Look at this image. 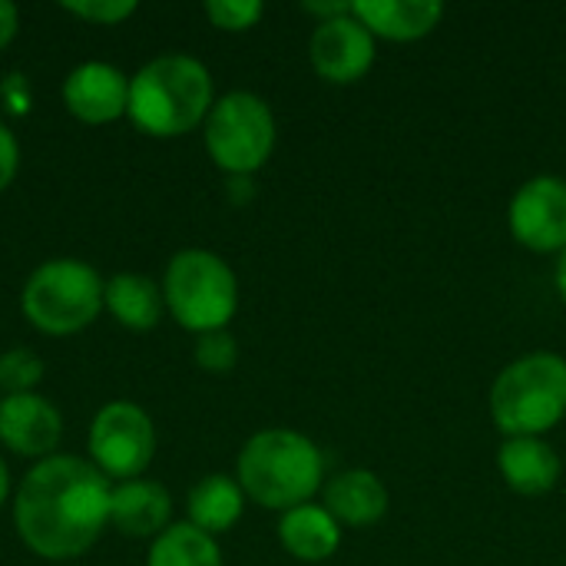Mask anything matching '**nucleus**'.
Returning a JSON list of instances; mask_svg holds the SVG:
<instances>
[{
  "instance_id": "obj_1",
  "label": "nucleus",
  "mask_w": 566,
  "mask_h": 566,
  "mask_svg": "<svg viewBox=\"0 0 566 566\" xmlns=\"http://www.w3.org/2000/svg\"><path fill=\"white\" fill-rule=\"evenodd\" d=\"M109 478L93 461L50 454L17 491V534L36 557H80L96 544L103 524H109Z\"/></svg>"
},
{
  "instance_id": "obj_2",
  "label": "nucleus",
  "mask_w": 566,
  "mask_h": 566,
  "mask_svg": "<svg viewBox=\"0 0 566 566\" xmlns=\"http://www.w3.org/2000/svg\"><path fill=\"white\" fill-rule=\"evenodd\" d=\"M212 76L189 53H163L129 80V119L153 136H182L212 109Z\"/></svg>"
},
{
  "instance_id": "obj_3",
  "label": "nucleus",
  "mask_w": 566,
  "mask_h": 566,
  "mask_svg": "<svg viewBox=\"0 0 566 566\" xmlns=\"http://www.w3.org/2000/svg\"><path fill=\"white\" fill-rule=\"evenodd\" d=\"M239 488L269 511H292L312 501L325 478V458L298 431L269 428L239 451Z\"/></svg>"
},
{
  "instance_id": "obj_4",
  "label": "nucleus",
  "mask_w": 566,
  "mask_h": 566,
  "mask_svg": "<svg viewBox=\"0 0 566 566\" xmlns=\"http://www.w3.org/2000/svg\"><path fill=\"white\" fill-rule=\"evenodd\" d=\"M566 415V358L534 352L507 368L491 385V418L504 438H541Z\"/></svg>"
},
{
  "instance_id": "obj_5",
  "label": "nucleus",
  "mask_w": 566,
  "mask_h": 566,
  "mask_svg": "<svg viewBox=\"0 0 566 566\" xmlns=\"http://www.w3.org/2000/svg\"><path fill=\"white\" fill-rule=\"evenodd\" d=\"M163 298L189 332H222L239 308V282L226 259L209 249H182L166 265Z\"/></svg>"
},
{
  "instance_id": "obj_6",
  "label": "nucleus",
  "mask_w": 566,
  "mask_h": 566,
  "mask_svg": "<svg viewBox=\"0 0 566 566\" xmlns=\"http://www.w3.org/2000/svg\"><path fill=\"white\" fill-rule=\"evenodd\" d=\"M103 279L80 259H50L23 285V315L46 335H73L103 308Z\"/></svg>"
},
{
  "instance_id": "obj_7",
  "label": "nucleus",
  "mask_w": 566,
  "mask_h": 566,
  "mask_svg": "<svg viewBox=\"0 0 566 566\" xmlns=\"http://www.w3.org/2000/svg\"><path fill=\"white\" fill-rule=\"evenodd\" d=\"M206 149L219 169L252 176L275 149V116L269 103L249 90H232L212 103L206 116Z\"/></svg>"
},
{
  "instance_id": "obj_8",
  "label": "nucleus",
  "mask_w": 566,
  "mask_h": 566,
  "mask_svg": "<svg viewBox=\"0 0 566 566\" xmlns=\"http://www.w3.org/2000/svg\"><path fill=\"white\" fill-rule=\"evenodd\" d=\"M156 454V428L133 401H109L90 424V458L106 478L136 481Z\"/></svg>"
},
{
  "instance_id": "obj_9",
  "label": "nucleus",
  "mask_w": 566,
  "mask_h": 566,
  "mask_svg": "<svg viewBox=\"0 0 566 566\" xmlns=\"http://www.w3.org/2000/svg\"><path fill=\"white\" fill-rule=\"evenodd\" d=\"M511 232L531 252H566V182L560 176L527 179L507 212Z\"/></svg>"
},
{
  "instance_id": "obj_10",
  "label": "nucleus",
  "mask_w": 566,
  "mask_h": 566,
  "mask_svg": "<svg viewBox=\"0 0 566 566\" xmlns=\"http://www.w3.org/2000/svg\"><path fill=\"white\" fill-rule=\"evenodd\" d=\"M312 66L328 83H355L375 63V33L352 13L325 20L315 27L312 43Z\"/></svg>"
},
{
  "instance_id": "obj_11",
  "label": "nucleus",
  "mask_w": 566,
  "mask_h": 566,
  "mask_svg": "<svg viewBox=\"0 0 566 566\" xmlns=\"http://www.w3.org/2000/svg\"><path fill=\"white\" fill-rule=\"evenodd\" d=\"M63 438L60 411L36 391L0 398V441L20 458H50Z\"/></svg>"
},
{
  "instance_id": "obj_12",
  "label": "nucleus",
  "mask_w": 566,
  "mask_h": 566,
  "mask_svg": "<svg viewBox=\"0 0 566 566\" xmlns=\"http://www.w3.org/2000/svg\"><path fill=\"white\" fill-rule=\"evenodd\" d=\"M63 103L83 123H109L129 106V80L119 66L86 60L63 80Z\"/></svg>"
},
{
  "instance_id": "obj_13",
  "label": "nucleus",
  "mask_w": 566,
  "mask_h": 566,
  "mask_svg": "<svg viewBox=\"0 0 566 566\" xmlns=\"http://www.w3.org/2000/svg\"><path fill=\"white\" fill-rule=\"evenodd\" d=\"M497 468H501L504 484L524 497L551 494L564 471L560 454L544 438H507L501 444Z\"/></svg>"
},
{
  "instance_id": "obj_14",
  "label": "nucleus",
  "mask_w": 566,
  "mask_h": 566,
  "mask_svg": "<svg viewBox=\"0 0 566 566\" xmlns=\"http://www.w3.org/2000/svg\"><path fill=\"white\" fill-rule=\"evenodd\" d=\"M172 501L156 481H123L109 494V524L126 537H159L169 527Z\"/></svg>"
},
{
  "instance_id": "obj_15",
  "label": "nucleus",
  "mask_w": 566,
  "mask_h": 566,
  "mask_svg": "<svg viewBox=\"0 0 566 566\" xmlns=\"http://www.w3.org/2000/svg\"><path fill=\"white\" fill-rule=\"evenodd\" d=\"M338 524L348 527H371L388 514V488L375 471L352 468L335 474L325 484V504H322Z\"/></svg>"
},
{
  "instance_id": "obj_16",
  "label": "nucleus",
  "mask_w": 566,
  "mask_h": 566,
  "mask_svg": "<svg viewBox=\"0 0 566 566\" xmlns=\"http://www.w3.org/2000/svg\"><path fill=\"white\" fill-rule=\"evenodd\" d=\"M352 10L375 36L395 43L428 36L444 17L438 0H352Z\"/></svg>"
},
{
  "instance_id": "obj_17",
  "label": "nucleus",
  "mask_w": 566,
  "mask_h": 566,
  "mask_svg": "<svg viewBox=\"0 0 566 566\" xmlns=\"http://www.w3.org/2000/svg\"><path fill=\"white\" fill-rule=\"evenodd\" d=\"M279 541L282 547L305 564H322L328 560L338 544H342V524L318 504H302L282 514L279 524Z\"/></svg>"
},
{
  "instance_id": "obj_18",
  "label": "nucleus",
  "mask_w": 566,
  "mask_h": 566,
  "mask_svg": "<svg viewBox=\"0 0 566 566\" xmlns=\"http://www.w3.org/2000/svg\"><path fill=\"white\" fill-rule=\"evenodd\" d=\"M103 302L113 312V318L133 332H146L156 328V322L163 318V289L136 272H119L106 282L103 289Z\"/></svg>"
},
{
  "instance_id": "obj_19",
  "label": "nucleus",
  "mask_w": 566,
  "mask_h": 566,
  "mask_svg": "<svg viewBox=\"0 0 566 566\" xmlns=\"http://www.w3.org/2000/svg\"><path fill=\"white\" fill-rule=\"evenodd\" d=\"M245 507V491L229 474H209L189 491V524L212 534L229 531Z\"/></svg>"
},
{
  "instance_id": "obj_20",
  "label": "nucleus",
  "mask_w": 566,
  "mask_h": 566,
  "mask_svg": "<svg viewBox=\"0 0 566 566\" xmlns=\"http://www.w3.org/2000/svg\"><path fill=\"white\" fill-rule=\"evenodd\" d=\"M146 566H222L216 537L192 524H169L149 547Z\"/></svg>"
},
{
  "instance_id": "obj_21",
  "label": "nucleus",
  "mask_w": 566,
  "mask_h": 566,
  "mask_svg": "<svg viewBox=\"0 0 566 566\" xmlns=\"http://www.w3.org/2000/svg\"><path fill=\"white\" fill-rule=\"evenodd\" d=\"M43 378V361L30 348H10L0 355V388L7 395L33 391V385Z\"/></svg>"
},
{
  "instance_id": "obj_22",
  "label": "nucleus",
  "mask_w": 566,
  "mask_h": 566,
  "mask_svg": "<svg viewBox=\"0 0 566 566\" xmlns=\"http://www.w3.org/2000/svg\"><path fill=\"white\" fill-rule=\"evenodd\" d=\"M196 361L202 371H212V375H226L235 368L239 361V345L235 338L222 328V332H206L199 335L196 342Z\"/></svg>"
},
{
  "instance_id": "obj_23",
  "label": "nucleus",
  "mask_w": 566,
  "mask_h": 566,
  "mask_svg": "<svg viewBox=\"0 0 566 566\" xmlns=\"http://www.w3.org/2000/svg\"><path fill=\"white\" fill-rule=\"evenodd\" d=\"M206 13L219 30H249L262 17V3L259 0H209Z\"/></svg>"
},
{
  "instance_id": "obj_24",
  "label": "nucleus",
  "mask_w": 566,
  "mask_h": 566,
  "mask_svg": "<svg viewBox=\"0 0 566 566\" xmlns=\"http://www.w3.org/2000/svg\"><path fill=\"white\" fill-rule=\"evenodd\" d=\"M70 13H76V17H83V20H96V23H116V20H123V17H129L133 10H136V3L133 0H66L63 3Z\"/></svg>"
},
{
  "instance_id": "obj_25",
  "label": "nucleus",
  "mask_w": 566,
  "mask_h": 566,
  "mask_svg": "<svg viewBox=\"0 0 566 566\" xmlns=\"http://www.w3.org/2000/svg\"><path fill=\"white\" fill-rule=\"evenodd\" d=\"M17 163H20V146L17 136L10 133L7 123H0V189L10 186V179L17 176Z\"/></svg>"
},
{
  "instance_id": "obj_26",
  "label": "nucleus",
  "mask_w": 566,
  "mask_h": 566,
  "mask_svg": "<svg viewBox=\"0 0 566 566\" xmlns=\"http://www.w3.org/2000/svg\"><path fill=\"white\" fill-rule=\"evenodd\" d=\"M17 23H20V13L10 0H0V46H7L17 33Z\"/></svg>"
},
{
  "instance_id": "obj_27",
  "label": "nucleus",
  "mask_w": 566,
  "mask_h": 566,
  "mask_svg": "<svg viewBox=\"0 0 566 566\" xmlns=\"http://www.w3.org/2000/svg\"><path fill=\"white\" fill-rule=\"evenodd\" d=\"M305 10L315 13V17H322V23H325V20H335V17L352 13V3H305Z\"/></svg>"
},
{
  "instance_id": "obj_28",
  "label": "nucleus",
  "mask_w": 566,
  "mask_h": 566,
  "mask_svg": "<svg viewBox=\"0 0 566 566\" xmlns=\"http://www.w3.org/2000/svg\"><path fill=\"white\" fill-rule=\"evenodd\" d=\"M557 292H560V302L566 305V252H560V262H557Z\"/></svg>"
},
{
  "instance_id": "obj_29",
  "label": "nucleus",
  "mask_w": 566,
  "mask_h": 566,
  "mask_svg": "<svg viewBox=\"0 0 566 566\" xmlns=\"http://www.w3.org/2000/svg\"><path fill=\"white\" fill-rule=\"evenodd\" d=\"M7 491H10V474H7V464L0 458V504L7 501Z\"/></svg>"
}]
</instances>
